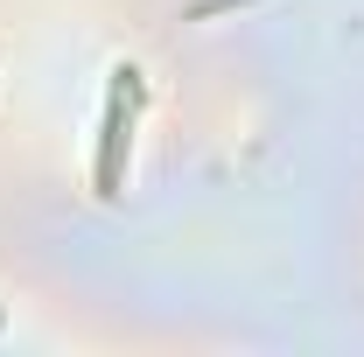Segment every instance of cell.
<instances>
[{"instance_id":"6da1fadb","label":"cell","mask_w":364,"mask_h":357,"mask_svg":"<svg viewBox=\"0 0 364 357\" xmlns=\"http://www.w3.org/2000/svg\"><path fill=\"white\" fill-rule=\"evenodd\" d=\"M134 112H140V70L119 63L112 70V91H105V119H98V169H91V189L112 203L119 182H127V154H134Z\"/></svg>"}]
</instances>
